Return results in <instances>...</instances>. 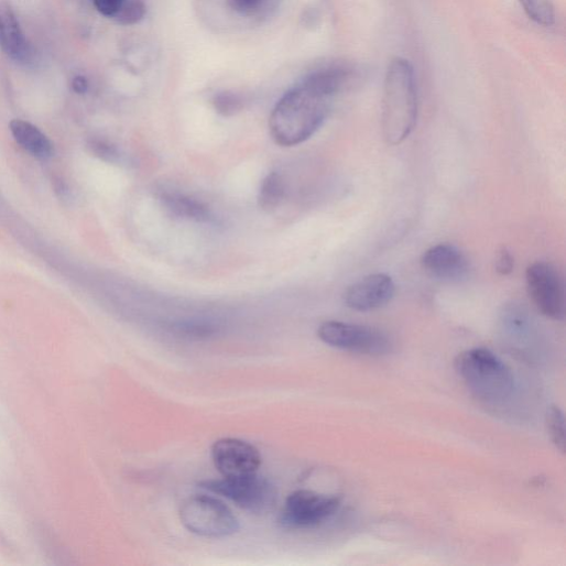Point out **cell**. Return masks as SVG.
I'll use <instances>...</instances> for the list:
<instances>
[{
	"mask_svg": "<svg viewBox=\"0 0 566 566\" xmlns=\"http://www.w3.org/2000/svg\"><path fill=\"white\" fill-rule=\"evenodd\" d=\"M395 282L387 273L369 274L352 283L344 295L345 305L358 313L383 308L394 298Z\"/></svg>",
	"mask_w": 566,
	"mask_h": 566,
	"instance_id": "cell-11",
	"label": "cell"
},
{
	"mask_svg": "<svg viewBox=\"0 0 566 566\" xmlns=\"http://www.w3.org/2000/svg\"><path fill=\"white\" fill-rule=\"evenodd\" d=\"M318 337L333 348L364 356H384L392 349L390 338L381 330L341 322L324 323Z\"/></svg>",
	"mask_w": 566,
	"mask_h": 566,
	"instance_id": "cell-9",
	"label": "cell"
},
{
	"mask_svg": "<svg viewBox=\"0 0 566 566\" xmlns=\"http://www.w3.org/2000/svg\"><path fill=\"white\" fill-rule=\"evenodd\" d=\"M184 526L200 536L226 537L239 529V521L221 500L206 494L186 499L179 510Z\"/></svg>",
	"mask_w": 566,
	"mask_h": 566,
	"instance_id": "cell-6",
	"label": "cell"
},
{
	"mask_svg": "<svg viewBox=\"0 0 566 566\" xmlns=\"http://www.w3.org/2000/svg\"><path fill=\"white\" fill-rule=\"evenodd\" d=\"M160 202L174 217L195 222H209L213 219L209 207L189 195L165 191L160 195Z\"/></svg>",
	"mask_w": 566,
	"mask_h": 566,
	"instance_id": "cell-14",
	"label": "cell"
},
{
	"mask_svg": "<svg viewBox=\"0 0 566 566\" xmlns=\"http://www.w3.org/2000/svg\"><path fill=\"white\" fill-rule=\"evenodd\" d=\"M172 329L175 334L192 339L209 338L216 333L211 324L203 322L178 323Z\"/></svg>",
	"mask_w": 566,
	"mask_h": 566,
	"instance_id": "cell-19",
	"label": "cell"
},
{
	"mask_svg": "<svg viewBox=\"0 0 566 566\" xmlns=\"http://www.w3.org/2000/svg\"><path fill=\"white\" fill-rule=\"evenodd\" d=\"M95 152L107 161H116L119 159V152L112 144L108 142L97 141L92 143Z\"/></svg>",
	"mask_w": 566,
	"mask_h": 566,
	"instance_id": "cell-24",
	"label": "cell"
},
{
	"mask_svg": "<svg viewBox=\"0 0 566 566\" xmlns=\"http://www.w3.org/2000/svg\"><path fill=\"white\" fill-rule=\"evenodd\" d=\"M525 14L537 25L549 28L554 24L555 15L547 0H519Z\"/></svg>",
	"mask_w": 566,
	"mask_h": 566,
	"instance_id": "cell-18",
	"label": "cell"
},
{
	"mask_svg": "<svg viewBox=\"0 0 566 566\" xmlns=\"http://www.w3.org/2000/svg\"><path fill=\"white\" fill-rule=\"evenodd\" d=\"M213 105L218 113L228 117L241 109L242 101L239 96L232 92H221L215 96Z\"/></svg>",
	"mask_w": 566,
	"mask_h": 566,
	"instance_id": "cell-21",
	"label": "cell"
},
{
	"mask_svg": "<svg viewBox=\"0 0 566 566\" xmlns=\"http://www.w3.org/2000/svg\"><path fill=\"white\" fill-rule=\"evenodd\" d=\"M340 505L339 497L298 490L286 499L277 521L283 527L291 530L313 529L335 515Z\"/></svg>",
	"mask_w": 566,
	"mask_h": 566,
	"instance_id": "cell-7",
	"label": "cell"
},
{
	"mask_svg": "<svg viewBox=\"0 0 566 566\" xmlns=\"http://www.w3.org/2000/svg\"><path fill=\"white\" fill-rule=\"evenodd\" d=\"M282 0H195L202 24L218 34L251 31L272 20Z\"/></svg>",
	"mask_w": 566,
	"mask_h": 566,
	"instance_id": "cell-4",
	"label": "cell"
},
{
	"mask_svg": "<svg viewBox=\"0 0 566 566\" xmlns=\"http://www.w3.org/2000/svg\"><path fill=\"white\" fill-rule=\"evenodd\" d=\"M14 139L32 155L47 160L54 154L51 140L35 126L24 120H14L11 123Z\"/></svg>",
	"mask_w": 566,
	"mask_h": 566,
	"instance_id": "cell-15",
	"label": "cell"
},
{
	"mask_svg": "<svg viewBox=\"0 0 566 566\" xmlns=\"http://www.w3.org/2000/svg\"><path fill=\"white\" fill-rule=\"evenodd\" d=\"M421 262L431 276L444 282H461L468 279L471 271L468 257L451 243L431 247L423 253Z\"/></svg>",
	"mask_w": 566,
	"mask_h": 566,
	"instance_id": "cell-12",
	"label": "cell"
},
{
	"mask_svg": "<svg viewBox=\"0 0 566 566\" xmlns=\"http://www.w3.org/2000/svg\"><path fill=\"white\" fill-rule=\"evenodd\" d=\"M545 424L548 436L555 447L565 453V420L562 410L556 405L547 409Z\"/></svg>",
	"mask_w": 566,
	"mask_h": 566,
	"instance_id": "cell-17",
	"label": "cell"
},
{
	"mask_svg": "<svg viewBox=\"0 0 566 566\" xmlns=\"http://www.w3.org/2000/svg\"><path fill=\"white\" fill-rule=\"evenodd\" d=\"M455 369L470 392L483 403L501 405L513 395L515 382L511 369L488 349L461 352L455 360Z\"/></svg>",
	"mask_w": 566,
	"mask_h": 566,
	"instance_id": "cell-3",
	"label": "cell"
},
{
	"mask_svg": "<svg viewBox=\"0 0 566 566\" xmlns=\"http://www.w3.org/2000/svg\"><path fill=\"white\" fill-rule=\"evenodd\" d=\"M145 14V7L140 0H127L123 9L115 19L121 25H133L139 23Z\"/></svg>",
	"mask_w": 566,
	"mask_h": 566,
	"instance_id": "cell-20",
	"label": "cell"
},
{
	"mask_svg": "<svg viewBox=\"0 0 566 566\" xmlns=\"http://www.w3.org/2000/svg\"><path fill=\"white\" fill-rule=\"evenodd\" d=\"M0 50L13 62L28 65L34 58L20 20L9 4H0Z\"/></svg>",
	"mask_w": 566,
	"mask_h": 566,
	"instance_id": "cell-13",
	"label": "cell"
},
{
	"mask_svg": "<svg viewBox=\"0 0 566 566\" xmlns=\"http://www.w3.org/2000/svg\"><path fill=\"white\" fill-rule=\"evenodd\" d=\"M199 486L251 513L269 512L276 503V488L258 472L241 477L205 480Z\"/></svg>",
	"mask_w": 566,
	"mask_h": 566,
	"instance_id": "cell-5",
	"label": "cell"
},
{
	"mask_svg": "<svg viewBox=\"0 0 566 566\" xmlns=\"http://www.w3.org/2000/svg\"><path fill=\"white\" fill-rule=\"evenodd\" d=\"M418 116V97L414 68L403 58H395L388 68L382 130L389 145L402 144L414 131Z\"/></svg>",
	"mask_w": 566,
	"mask_h": 566,
	"instance_id": "cell-2",
	"label": "cell"
},
{
	"mask_svg": "<svg viewBox=\"0 0 566 566\" xmlns=\"http://www.w3.org/2000/svg\"><path fill=\"white\" fill-rule=\"evenodd\" d=\"M73 90L79 95H84L89 89V83L84 76H77L72 83Z\"/></svg>",
	"mask_w": 566,
	"mask_h": 566,
	"instance_id": "cell-25",
	"label": "cell"
},
{
	"mask_svg": "<svg viewBox=\"0 0 566 566\" xmlns=\"http://www.w3.org/2000/svg\"><path fill=\"white\" fill-rule=\"evenodd\" d=\"M211 458L217 470L226 478L257 474L261 465L259 450L237 438H221L215 442Z\"/></svg>",
	"mask_w": 566,
	"mask_h": 566,
	"instance_id": "cell-10",
	"label": "cell"
},
{
	"mask_svg": "<svg viewBox=\"0 0 566 566\" xmlns=\"http://www.w3.org/2000/svg\"><path fill=\"white\" fill-rule=\"evenodd\" d=\"M496 271L501 275L510 274L514 269V258L512 253L503 248L501 249L496 257Z\"/></svg>",
	"mask_w": 566,
	"mask_h": 566,
	"instance_id": "cell-23",
	"label": "cell"
},
{
	"mask_svg": "<svg viewBox=\"0 0 566 566\" xmlns=\"http://www.w3.org/2000/svg\"><path fill=\"white\" fill-rule=\"evenodd\" d=\"M526 291L536 309L546 318L565 317L564 281L558 269L546 261L530 264L525 272Z\"/></svg>",
	"mask_w": 566,
	"mask_h": 566,
	"instance_id": "cell-8",
	"label": "cell"
},
{
	"mask_svg": "<svg viewBox=\"0 0 566 566\" xmlns=\"http://www.w3.org/2000/svg\"><path fill=\"white\" fill-rule=\"evenodd\" d=\"M346 79L344 69L325 68L308 75L283 95L269 119L273 141L292 148L314 137L328 118Z\"/></svg>",
	"mask_w": 566,
	"mask_h": 566,
	"instance_id": "cell-1",
	"label": "cell"
},
{
	"mask_svg": "<svg viewBox=\"0 0 566 566\" xmlns=\"http://www.w3.org/2000/svg\"><path fill=\"white\" fill-rule=\"evenodd\" d=\"M96 10L105 18L116 19L127 0H92Z\"/></svg>",
	"mask_w": 566,
	"mask_h": 566,
	"instance_id": "cell-22",
	"label": "cell"
},
{
	"mask_svg": "<svg viewBox=\"0 0 566 566\" xmlns=\"http://www.w3.org/2000/svg\"><path fill=\"white\" fill-rule=\"evenodd\" d=\"M287 185L285 178L276 172L269 173L261 182L258 204L261 209L271 211L285 199Z\"/></svg>",
	"mask_w": 566,
	"mask_h": 566,
	"instance_id": "cell-16",
	"label": "cell"
}]
</instances>
